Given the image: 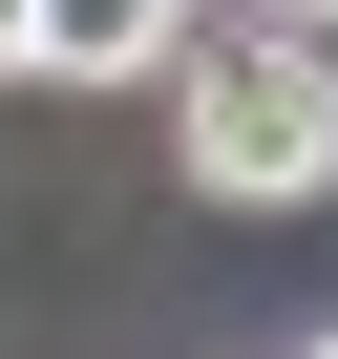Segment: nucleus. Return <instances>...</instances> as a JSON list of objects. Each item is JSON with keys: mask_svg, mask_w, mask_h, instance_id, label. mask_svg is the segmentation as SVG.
<instances>
[{"mask_svg": "<svg viewBox=\"0 0 338 359\" xmlns=\"http://www.w3.org/2000/svg\"><path fill=\"white\" fill-rule=\"evenodd\" d=\"M169 148H191L212 212H296L338 191V22H191L169 43Z\"/></svg>", "mask_w": 338, "mask_h": 359, "instance_id": "obj_1", "label": "nucleus"}, {"mask_svg": "<svg viewBox=\"0 0 338 359\" xmlns=\"http://www.w3.org/2000/svg\"><path fill=\"white\" fill-rule=\"evenodd\" d=\"M275 22H338V0H275Z\"/></svg>", "mask_w": 338, "mask_h": 359, "instance_id": "obj_4", "label": "nucleus"}, {"mask_svg": "<svg viewBox=\"0 0 338 359\" xmlns=\"http://www.w3.org/2000/svg\"><path fill=\"white\" fill-rule=\"evenodd\" d=\"M191 0H22V85H169Z\"/></svg>", "mask_w": 338, "mask_h": 359, "instance_id": "obj_2", "label": "nucleus"}, {"mask_svg": "<svg viewBox=\"0 0 338 359\" xmlns=\"http://www.w3.org/2000/svg\"><path fill=\"white\" fill-rule=\"evenodd\" d=\"M0 85H22V0H0Z\"/></svg>", "mask_w": 338, "mask_h": 359, "instance_id": "obj_3", "label": "nucleus"}, {"mask_svg": "<svg viewBox=\"0 0 338 359\" xmlns=\"http://www.w3.org/2000/svg\"><path fill=\"white\" fill-rule=\"evenodd\" d=\"M296 359H338V338H296Z\"/></svg>", "mask_w": 338, "mask_h": 359, "instance_id": "obj_5", "label": "nucleus"}]
</instances>
